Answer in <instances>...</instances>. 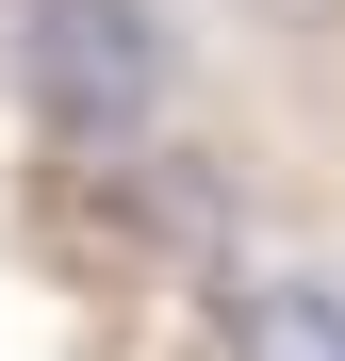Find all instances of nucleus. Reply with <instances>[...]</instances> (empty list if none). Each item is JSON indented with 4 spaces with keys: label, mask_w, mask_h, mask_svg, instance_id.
Here are the masks:
<instances>
[{
    "label": "nucleus",
    "mask_w": 345,
    "mask_h": 361,
    "mask_svg": "<svg viewBox=\"0 0 345 361\" xmlns=\"http://www.w3.org/2000/svg\"><path fill=\"white\" fill-rule=\"evenodd\" d=\"M17 99L49 115V132H148L164 17L148 0H17Z\"/></svg>",
    "instance_id": "1"
},
{
    "label": "nucleus",
    "mask_w": 345,
    "mask_h": 361,
    "mask_svg": "<svg viewBox=\"0 0 345 361\" xmlns=\"http://www.w3.org/2000/svg\"><path fill=\"white\" fill-rule=\"evenodd\" d=\"M230 361H345V295H313V279H247V295H230Z\"/></svg>",
    "instance_id": "2"
}]
</instances>
